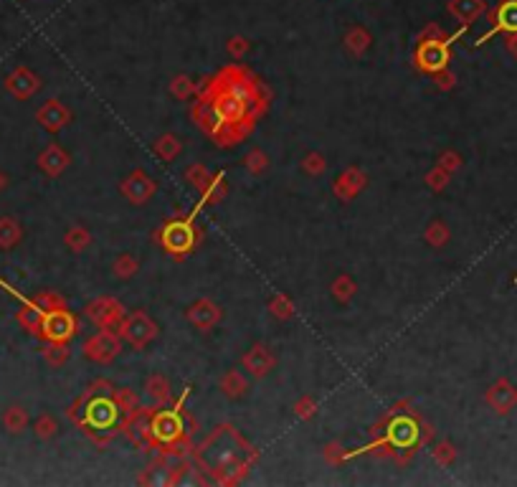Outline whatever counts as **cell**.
<instances>
[{"label": "cell", "mask_w": 517, "mask_h": 487, "mask_svg": "<svg viewBox=\"0 0 517 487\" xmlns=\"http://www.w3.org/2000/svg\"><path fill=\"white\" fill-rule=\"evenodd\" d=\"M206 444L221 449V454L219 452H198V457L216 477H221V480H223L226 472H241V469L251 462L249 447H246L244 439H241L231 427H219L206 439Z\"/></svg>", "instance_id": "6da1fadb"}, {"label": "cell", "mask_w": 517, "mask_h": 487, "mask_svg": "<svg viewBox=\"0 0 517 487\" xmlns=\"http://www.w3.org/2000/svg\"><path fill=\"white\" fill-rule=\"evenodd\" d=\"M462 36V34H457ZM454 36V39H457ZM454 39L446 41H424L418 46V67L426 69V71H436V69H444V64L449 61V46Z\"/></svg>", "instance_id": "7a4b0ae2"}, {"label": "cell", "mask_w": 517, "mask_h": 487, "mask_svg": "<svg viewBox=\"0 0 517 487\" xmlns=\"http://www.w3.org/2000/svg\"><path fill=\"white\" fill-rule=\"evenodd\" d=\"M117 409L120 406H114L112 399H92L86 404V427H92V429L112 427L114 419L120 416Z\"/></svg>", "instance_id": "3957f363"}, {"label": "cell", "mask_w": 517, "mask_h": 487, "mask_svg": "<svg viewBox=\"0 0 517 487\" xmlns=\"http://www.w3.org/2000/svg\"><path fill=\"white\" fill-rule=\"evenodd\" d=\"M499 31H504V34H517V0H504L502 6L497 8V13H495V28L477 41V46H482L484 41L492 39V36L499 34Z\"/></svg>", "instance_id": "277c9868"}, {"label": "cell", "mask_w": 517, "mask_h": 487, "mask_svg": "<svg viewBox=\"0 0 517 487\" xmlns=\"http://www.w3.org/2000/svg\"><path fill=\"white\" fill-rule=\"evenodd\" d=\"M163 241L170 252H188L193 247V228L191 219L180 221V224H167V228L163 231Z\"/></svg>", "instance_id": "5b68a950"}, {"label": "cell", "mask_w": 517, "mask_h": 487, "mask_svg": "<svg viewBox=\"0 0 517 487\" xmlns=\"http://www.w3.org/2000/svg\"><path fill=\"white\" fill-rule=\"evenodd\" d=\"M153 434L160 441H175L180 437V414L175 411H160L153 421Z\"/></svg>", "instance_id": "8992f818"}]
</instances>
